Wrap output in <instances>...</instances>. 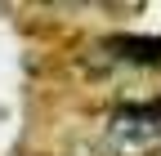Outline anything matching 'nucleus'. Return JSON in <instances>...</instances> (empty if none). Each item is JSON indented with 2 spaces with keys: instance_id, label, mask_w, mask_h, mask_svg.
Wrapping results in <instances>:
<instances>
[{
  "instance_id": "1",
  "label": "nucleus",
  "mask_w": 161,
  "mask_h": 156,
  "mask_svg": "<svg viewBox=\"0 0 161 156\" xmlns=\"http://www.w3.org/2000/svg\"><path fill=\"white\" fill-rule=\"evenodd\" d=\"M108 147L116 156H152V152H161V103L112 112V121H108Z\"/></svg>"
},
{
  "instance_id": "2",
  "label": "nucleus",
  "mask_w": 161,
  "mask_h": 156,
  "mask_svg": "<svg viewBox=\"0 0 161 156\" xmlns=\"http://www.w3.org/2000/svg\"><path fill=\"white\" fill-rule=\"evenodd\" d=\"M103 49L121 63H139V67H157L161 63V36H108Z\"/></svg>"
}]
</instances>
